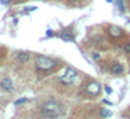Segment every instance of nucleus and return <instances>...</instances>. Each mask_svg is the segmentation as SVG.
I'll use <instances>...</instances> for the list:
<instances>
[{
    "instance_id": "f257e3e1",
    "label": "nucleus",
    "mask_w": 130,
    "mask_h": 119,
    "mask_svg": "<svg viewBox=\"0 0 130 119\" xmlns=\"http://www.w3.org/2000/svg\"><path fill=\"white\" fill-rule=\"evenodd\" d=\"M64 112V108H63L62 104L56 101H48L41 107V113L42 116L48 119H55V118H59L60 115H63Z\"/></svg>"
},
{
    "instance_id": "f03ea898",
    "label": "nucleus",
    "mask_w": 130,
    "mask_h": 119,
    "mask_svg": "<svg viewBox=\"0 0 130 119\" xmlns=\"http://www.w3.org/2000/svg\"><path fill=\"white\" fill-rule=\"evenodd\" d=\"M35 65H37V69L41 71H48L51 69H53L56 66V62L51 57H46V56H38L37 60H35Z\"/></svg>"
},
{
    "instance_id": "7ed1b4c3",
    "label": "nucleus",
    "mask_w": 130,
    "mask_h": 119,
    "mask_svg": "<svg viewBox=\"0 0 130 119\" xmlns=\"http://www.w3.org/2000/svg\"><path fill=\"white\" fill-rule=\"evenodd\" d=\"M77 79V71L76 69L73 67H66L64 69V73L60 76V83L63 84H71L74 80Z\"/></svg>"
},
{
    "instance_id": "20e7f679",
    "label": "nucleus",
    "mask_w": 130,
    "mask_h": 119,
    "mask_svg": "<svg viewBox=\"0 0 130 119\" xmlns=\"http://www.w3.org/2000/svg\"><path fill=\"white\" fill-rule=\"evenodd\" d=\"M0 88L3 91H7V93H11L14 90V83L10 77H4L2 81H0Z\"/></svg>"
},
{
    "instance_id": "39448f33",
    "label": "nucleus",
    "mask_w": 130,
    "mask_h": 119,
    "mask_svg": "<svg viewBox=\"0 0 130 119\" xmlns=\"http://www.w3.org/2000/svg\"><path fill=\"white\" fill-rule=\"evenodd\" d=\"M85 91H87L88 95H98V94L101 93V85H99L98 83L92 81L85 87Z\"/></svg>"
},
{
    "instance_id": "423d86ee",
    "label": "nucleus",
    "mask_w": 130,
    "mask_h": 119,
    "mask_svg": "<svg viewBox=\"0 0 130 119\" xmlns=\"http://www.w3.org/2000/svg\"><path fill=\"white\" fill-rule=\"evenodd\" d=\"M15 60H17L18 63H27L29 60V53L28 52H18L17 55H15Z\"/></svg>"
},
{
    "instance_id": "0eeeda50",
    "label": "nucleus",
    "mask_w": 130,
    "mask_h": 119,
    "mask_svg": "<svg viewBox=\"0 0 130 119\" xmlns=\"http://www.w3.org/2000/svg\"><path fill=\"white\" fill-rule=\"evenodd\" d=\"M123 70H124L123 66H122L120 63H118V62L112 63V66H110V71H112V74H122Z\"/></svg>"
},
{
    "instance_id": "6e6552de",
    "label": "nucleus",
    "mask_w": 130,
    "mask_h": 119,
    "mask_svg": "<svg viewBox=\"0 0 130 119\" xmlns=\"http://www.w3.org/2000/svg\"><path fill=\"white\" fill-rule=\"evenodd\" d=\"M109 32H110V35H112V37H120L122 29L119 28V27H110V28H109Z\"/></svg>"
},
{
    "instance_id": "1a4fd4ad",
    "label": "nucleus",
    "mask_w": 130,
    "mask_h": 119,
    "mask_svg": "<svg viewBox=\"0 0 130 119\" xmlns=\"http://www.w3.org/2000/svg\"><path fill=\"white\" fill-rule=\"evenodd\" d=\"M60 39H63L64 42H73V39H74V38L71 37L70 34H66V32H62V34H60Z\"/></svg>"
},
{
    "instance_id": "9d476101",
    "label": "nucleus",
    "mask_w": 130,
    "mask_h": 119,
    "mask_svg": "<svg viewBox=\"0 0 130 119\" xmlns=\"http://www.w3.org/2000/svg\"><path fill=\"white\" fill-rule=\"evenodd\" d=\"M99 113H101L102 118H110V116H112V111L108 109V108H102Z\"/></svg>"
},
{
    "instance_id": "9b49d317",
    "label": "nucleus",
    "mask_w": 130,
    "mask_h": 119,
    "mask_svg": "<svg viewBox=\"0 0 130 119\" xmlns=\"http://www.w3.org/2000/svg\"><path fill=\"white\" fill-rule=\"evenodd\" d=\"M27 101H28V98H27V97H24V98L15 99V101H14V105H15V107H18V105H23V104H25Z\"/></svg>"
},
{
    "instance_id": "f8f14e48",
    "label": "nucleus",
    "mask_w": 130,
    "mask_h": 119,
    "mask_svg": "<svg viewBox=\"0 0 130 119\" xmlns=\"http://www.w3.org/2000/svg\"><path fill=\"white\" fill-rule=\"evenodd\" d=\"M116 3H118L119 10H120V11H123V10H124V7H123V2H122V0H116Z\"/></svg>"
},
{
    "instance_id": "ddd939ff",
    "label": "nucleus",
    "mask_w": 130,
    "mask_h": 119,
    "mask_svg": "<svg viewBox=\"0 0 130 119\" xmlns=\"http://www.w3.org/2000/svg\"><path fill=\"white\" fill-rule=\"evenodd\" d=\"M124 51H126L127 53H130V42H129V43H126V45H124Z\"/></svg>"
},
{
    "instance_id": "4468645a",
    "label": "nucleus",
    "mask_w": 130,
    "mask_h": 119,
    "mask_svg": "<svg viewBox=\"0 0 130 119\" xmlns=\"http://www.w3.org/2000/svg\"><path fill=\"white\" fill-rule=\"evenodd\" d=\"M105 91H106V94H110V93H112V88L108 87V85H105Z\"/></svg>"
},
{
    "instance_id": "2eb2a0df",
    "label": "nucleus",
    "mask_w": 130,
    "mask_h": 119,
    "mask_svg": "<svg viewBox=\"0 0 130 119\" xmlns=\"http://www.w3.org/2000/svg\"><path fill=\"white\" fill-rule=\"evenodd\" d=\"M34 10H37V7L31 6V7H29V9H28V11H34Z\"/></svg>"
},
{
    "instance_id": "dca6fc26",
    "label": "nucleus",
    "mask_w": 130,
    "mask_h": 119,
    "mask_svg": "<svg viewBox=\"0 0 130 119\" xmlns=\"http://www.w3.org/2000/svg\"><path fill=\"white\" fill-rule=\"evenodd\" d=\"M92 57H94V59H98L99 55H98V53H92Z\"/></svg>"
},
{
    "instance_id": "f3484780",
    "label": "nucleus",
    "mask_w": 130,
    "mask_h": 119,
    "mask_svg": "<svg viewBox=\"0 0 130 119\" xmlns=\"http://www.w3.org/2000/svg\"><path fill=\"white\" fill-rule=\"evenodd\" d=\"M2 3H3V4H9L10 0H2Z\"/></svg>"
},
{
    "instance_id": "a211bd4d",
    "label": "nucleus",
    "mask_w": 130,
    "mask_h": 119,
    "mask_svg": "<svg viewBox=\"0 0 130 119\" xmlns=\"http://www.w3.org/2000/svg\"><path fill=\"white\" fill-rule=\"evenodd\" d=\"M0 59H2V52H0Z\"/></svg>"
}]
</instances>
